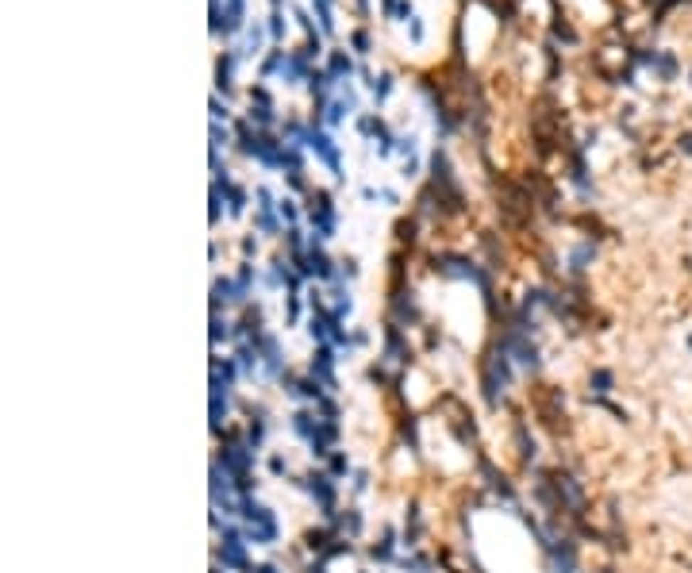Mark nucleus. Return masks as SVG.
I'll list each match as a JSON object with an SVG mask.
<instances>
[{
  "instance_id": "nucleus-6",
  "label": "nucleus",
  "mask_w": 692,
  "mask_h": 573,
  "mask_svg": "<svg viewBox=\"0 0 692 573\" xmlns=\"http://www.w3.org/2000/svg\"><path fill=\"white\" fill-rule=\"evenodd\" d=\"M223 335H227V323H220V320H212V339H215V342H220Z\"/></svg>"
},
{
  "instance_id": "nucleus-2",
  "label": "nucleus",
  "mask_w": 692,
  "mask_h": 573,
  "mask_svg": "<svg viewBox=\"0 0 692 573\" xmlns=\"http://www.w3.org/2000/svg\"><path fill=\"white\" fill-rule=\"evenodd\" d=\"M223 562H227V566H246V554H243V542H239V535H227V542H223Z\"/></svg>"
},
{
  "instance_id": "nucleus-3",
  "label": "nucleus",
  "mask_w": 692,
  "mask_h": 573,
  "mask_svg": "<svg viewBox=\"0 0 692 573\" xmlns=\"http://www.w3.org/2000/svg\"><path fill=\"white\" fill-rule=\"evenodd\" d=\"M243 23V0H227V20H223V31H235Z\"/></svg>"
},
{
  "instance_id": "nucleus-1",
  "label": "nucleus",
  "mask_w": 692,
  "mask_h": 573,
  "mask_svg": "<svg viewBox=\"0 0 692 573\" xmlns=\"http://www.w3.org/2000/svg\"><path fill=\"white\" fill-rule=\"evenodd\" d=\"M304 139H308V147L316 150V154L324 158L327 166H331V169H335V174H339V150L331 147V139L324 135V131H304Z\"/></svg>"
},
{
  "instance_id": "nucleus-5",
  "label": "nucleus",
  "mask_w": 692,
  "mask_h": 573,
  "mask_svg": "<svg viewBox=\"0 0 692 573\" xmlns=\"http://www.w3.org/2000/svg\"><path fill=\"white\" fill-rule=\"evenodd\" d=\"M346 73H350V58H346V54H331V78H346Z\"/></svg>"
},
{
  "instance_id": "nucleus-4",
  "label": "nucleus",
  "mask_w": 692,
  "mask_h": 573,
  "mask_svg": "<svg viewBox=\"0 0 692 573\" xmlns=\"http://www.w3.org/2000/svg\"><path fill=\"white\" fill-rule=\"evenodd\" d=\"M312 493L319 496V504H324V508H331V485H327V477H312Z\"/></svg>"
}]
</instances>
